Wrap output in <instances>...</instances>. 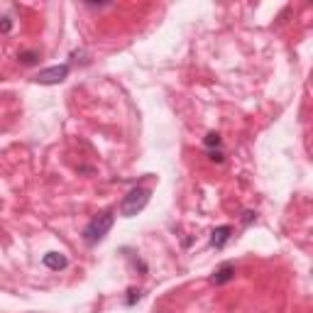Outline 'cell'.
<instances>
[{
  "instance_id": "1",
  "label": "cell",
  "mask_w": 313,
  "mask_h": 313,
  "mask_svg": "<svg viewBox=\"0 0 313 313\" xmlns=\"http://www.w3.org/2000/svg\"><path fill=\"white\" fill-rule=\"evenodd\" d=\"M113 223H115V213L113 211H105V213H101V215H96V218L83 228V240H86L88 245H98L103 237L110 233Z\"/></svg>"
},
{
  "instance_id": "2",
  "label": "cell",
  "mask_w": 313,
  "mask_h": 313,
  "mask_svg": "<svg viewBox=\"0 0 313 313\" xmlns=\"http://www.w3.org/2000/svg\"><path fill=\"white\" fill-rule=\"evenodd\" d=\"M149 196H152V191L149 189H145V186H135V189L123 198V203H120V213H123L125 218H135L137 213L145 211V206L149 203Z\"/></svg>"
},
{
  "instance_id": "3",
  "label": "cell",
  "mask_w": 313,
  "mask_h": 313,
  "mask_svg": "<svg viewBox=\"0 0 313 313\" xmlns=\"http://www.w3.org/2000/svg\"><path fill=\"white\" fill-rule=\"evenodd\" d=\"M69 71H71V66H69V64L49 66V69H42V71L34 76V81H37V83H42V86H56V83H64V81H66Z\"/></svg>"
},
{
  "instance_id": "4",
  "label": "cell",
  "mask_w": 313,
  "mask_h": 313,
  "mask_svg": "<svg viewBox=\"0 0 313 313\" xmlns=\"http://www.w3.org/2000/svg\"><path fill=\"white\" fill-rule=\"evenodd\" d=\"M230 237H233V228H230V225H220V228H215V230L211 233V247L223 250Z\"/></svg>"
},
{
  "instance_id": "5",
  "label": "cell",
  "mask_w": 313,
  "mask_h": 313,
  "mask_svg": "<svg viewBox=\"0 0 313 313\" xmlns=\"http://www.w3.org/2000/svg\"><path fill=\"white\" fill-rule=\"evenodd\" d=\"M42 264L47 269H52V272H59V269H66L69 267V259L61 255V252H47L44 257H42Z\"/></svg>"
},
{
  "instance_id": "6",
  "label": "cell",
  "mask_w": 313,
  "mask_h": 313,
  "mask_svg": "<svg viewBox=\"0 0 313 313\" xmlns=\"http://www.w3.org/2000/svg\"><path fill=\"white\" fill-rule=\"evenodd\" d=\"M235 279V264H230V262H225V264H220V267L215 269V274L211 277L213 284H228V281Z\"/></svg>"
},
{
  "instance_id": "7",
  "label": "cell",
  "mask_w": 313,
  "mask_h": 313,
  "mask_svg": "<svg viewBox=\"0 0 313 313\" xmlns=\"http://www.w3.org/2000/svg\"><path fill=\"white\" fill-rule=\"evenodd\" d=\"M203 145L208 147V149H220L223 140H220V135H218V132H208V135H206V140H203Z\"/></svg>"
},
{
  "instance_id": "8",
  "label": "cell",
  "mask_w": 313,
  "mask_h": 313,
  "mask_svg": "<svg viewBox=\"0 0 313 313\" xmlns=\"http://www.w3.org/2000/svg\"><path fill=\"white\" fill-rule=\"evenodd\" d=\"M37 59H39V52H37V49H30V52H23V54H20V61L27 64V66H30V64H37Z\"/></svg>"
},
{
  "instance_id": "9",
  "label": "cell",
  "mask_w": 313,
  "mask_h": 313,
  "mask_svg": "<svg viewBox=\"0 0 313 313\" xmlns=\"http://www.w3.org/2000/svg\"><path fill=\"white\" fill-rule=\"evenodd\" d=\"M10 30H12L10 17H0V32H10Z\"/></svg>"
},
{
  "instance_id": "10",
  "label": "cell",
  "mask_w": 313,
  "mask_h": 313,
  "mask_svg": "<svg viewBox=\"0 0 313 313\" xmlns=\"http://www.w3.org/2000/svg\"><path fill=\"white\" fill-rule=\"evenodd\" d=\"M208 154H211V159L213 162H218V164H223V152H220V149H211V152H208Z\"/></svg>"
},
{
  "instance_id": "11",
  "label": "cell",
  "mask_w": 313,
  "mask_h": 313,
  "mask_svg": "<svg viewBox=\"0 0 313 313\" xmlns=\"http://www.w3.org/2000/svg\"><path fill=\"white\" fill-rule=\"evenodd\" d=\"M255 215H257V213H252V211H247V213H242V223H252V220H255Z\"/></svg>"
},
{
  "instance_id": "12",
  "label": "cell",
  "mask_w": 313,
  "mask_h": 313,
  "mask_svg": "<svg viewBox=\"0 0 313 313\" xmlns=\"http://www.w3.org/2000/svg\"><path fill=\"white\" fill-rule=\"evenodd\" d=\"M130 294H132V296L127 299V306H132L135 301H140V291H135V289H132V291H130Z\"/></svg>"
}]
</instances>
